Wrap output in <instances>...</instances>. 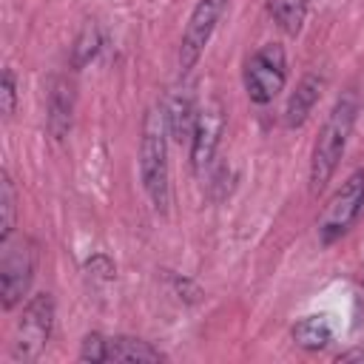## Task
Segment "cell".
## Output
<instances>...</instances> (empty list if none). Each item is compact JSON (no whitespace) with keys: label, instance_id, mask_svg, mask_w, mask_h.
Returning <instances> with one entry per match:
<instances>
[{"label":"cell","instance_id":"cell-1","mask_svg":"<svg viewBox=\"0 0 364 364\" xmlns=\"http://www.w3.org/2000/svg\"><path fill=\"white\" fill-rule=\"evenodd\" d=\"M353 122H355V100L353 97H341L330 117L324 119L321 131H318V139L313 145V156H310V193H321L324 185L330 182L344 148H347V139L353 134Z\"/></svg>","mask_w":364,"mask_h":364},{"label":"cell","instance_id":"cell-2","mask_svg":"<svg viewBox=\"0 0 364 364\" xmlns=\"http://www.w3.org/2000/svg\"><path fill=\"white\" fill-rule=\"evenodd\" d=\"M168 125H165V111H148L145 125H142V142H139V173H142V188L151 196L154 208L159 213L168 210L171 202V185H168Z\"/></svg>","mask_w":364,"mask_h":364},{"label":"cell","instance_id":"cell-3","mask_svg":"<svg viewBox=\"0 0 364 364\" xmlns=\"http://www.w3.org/2000/svg\"><path fill=\"white\" fill-rule=\"evenodd\" d=\"M34 276V247L28 239L23 236H9L3 239V250H0V296H3V307L11 310L31 284Z\"/></svg>","mask_w":364,"mask_h":364},{"label":"cell","instance_id":"cell-4","mask_svg":"<svg viewBox=\"0 0 364 364\" xmlns=\"http://www.w3.org/2000/svg\"><path fill=\"white\" fill-rule=\"evenodd\" d=\"M54 327V299L48 293H37L28 299L23 307V316L17 321V336H14V358L31 361L43 353L48 344Z\"/></svg>","mask_w":364,"mask_h":364},{"label":"cell","instance_id":"cell-5","mask_svg":"<svg viewBox=\"0 0 364 364\" xmlns=\"http://www.w3.org/2000/svg\"><path fill=\"white\" fill-rule=\"evenodd\" d=\"M284 80H287V71H284V51L270 43L264 48H259L250 60H247V68H245V88H247V97L259 105L270 102L282 88H284Z\"/></svg>","mask_w":364,"mask_h":364},{"label":"cell","instance_id":"cell-6","mask_svg":"<svg viewBox=\"0 0 364 364\" xmlns=\"http://www.w3.org/2000/svg\"><path fill=\"white\" fill-rule=\"evenodd\" d=\"M361 205H364V171H355L338 191L336 196L327 202L324 213H321V222H318V233H321V242H333L338 239L341 233H347V228L355 222V216L361 213Z\"/></svg>","mask_w":364,"mask_h":364},{"label":"cell","instance_id":"cell-7","mask_svg":"<svg viewBox=\"0 0 364 364\" xmlns=\"http://www.w3.org/2000/svg\"><path fill=\"white\" fill-rule=\"evenodd\" d=\"M219 9H222V0H199L193 6L191 17H188V26H185V34H182V43H179V68H182V74H188L199 63L208 40L213 34Z\"/></svg>","mask_w":364,"mask_h":364},{"label":"cell","instance_id":"cell-8","mask_svg":"<svg viewBox=\"0 0 364 364\" xmlns=\"http://www.w3.org/2000/svg\"><path fill=\"white\" fill-rule=\"evenodd\" d=\"M222 128H225V114H222L219 102H210L196 114V125H193V136H191V165L196 173H202L210 165L219 136H222Z\"/></svg>","mask_w":364,"mask_h":364},{"label":"cell","instance_id":"cell-9","mask_svg":"<svg viewBox=\"0 0 364 364\" xmlns=\"http://www.w3.org/2000/svg\"><path fill=\"white\" fill-rule=\"evenodd\" d=\"M71 111H74V88L65 77H57L48 91V117H46L48 131L57 142L65 139V134L71 128Z\"/></svg>","mask_w":364,"mask_h":364},{"label":"cell","instance_id":"cell-10","mask_svg":"<svg viewBox=\"0 0 364 364\" xmlns=\"http://www.w3.org/2000/svg\"><path fill=\"white\" fill-rule=\"evenodd\" d=\"M196 105H193V97L191 91L185 88H176L171 97H168V105H165V125H168V134L182 142V139H191L193 136V125H196Z\"/></svg>","mask_w":364,"mask_h":364},{"label":"cell","instance_id":"cell-11","mask_svg":"<svg viewBox=\"0 0 364 364\" xmlns=\"http://www.w3.org/2000/svg\"><path fill=\"white\" fill-rule=\"evenodd\" d=\"M321 88H324V80H321V77H316V74L301 77V82L296 85V91L290 94V100H287V105H284V125H287V128H299V125L310 117L313 105H316L318 97H321Z\"/></svg>","mask_w":364,"mask_h":364},{"label":"cell","instance_id":"cell-12","mask_svg":"<svg viewBox=\"0 0 364 364\" xmlns=\"http://www.w3.org/2000/svg\"><path fill=\"white\" fill-rule=\"evenodd\" d=\"M165 355L142 338H105V361H162Z\"/></svg>","mask_w":364,"mask_h":364},{"label":"cell","instance_id":"cell-13","mask_svg":"<svg viewBox=\"0 0 364 364\" xmlns=\"http://www.w3.org/2000/svg\"><path fill=\"white\" fill-rule=\"evenodd\" d=\"M293 341L304 350H321L333 341V324L327 316H307L293 327Z\"/></svg>","mask_w":364,"mask_h":364},{"label":"cell","instance_id":"cell-14","mask_svg":"<svg viewBox=\"0 0 364 364\" xmlns=\"http://www.w3.org/2000/svg\"><path fill=\"white\" fill-rule=\"evenodd\" d=\"M267 11H270V17L276 20V26L284 34L296 37L301 31V23H304V14H307V3L304 0H267Z\"/></svg>","mask_w":364,"mask_h":364},{"label":"cell","instance_id":"cell-15","mask_svg":"<svg viewBox=\"0 0 364 364\" xmlns=\"http://www.w3.org/2000/svg\"><path fill=\"white\" fill-rule=\"evenodd\" d=\"M14 219H17V196L9 173H0V242L14 233Z\"/></svg>","mask_w":364,"mask_h":364},{"label":"cell","instance_id":"cell-16","mask_svg":"<svg viewBox=\"0 0 364 364\" xmlns=\"http://www.w3.org/2000/svg\"><path fill=\"white\" fill-rule=\"evenodd\" d=\"M100 51V34H97V26L94 23H85L77 43H74V65L82 68L85 63L94 60V54Z\"/></svg>","mask_w":364,"mask_h":364},{"label":"cell","instance_id":"cell-17","mask_svg":"<svg viewBox=\"0 0 364 364\" xmlns=\"http://www.w3.org/2000/svg\"><path fill=\"white\" fill-rule=\"evenodd\" d=\"M14 105H17L14 74H11V68H6V71H3V85H0V111H3V117H6V119L14 114Z\"/></svg>","mask_w":364,"mask_h":364},{"label":"cell","instance_id":"cell-18","mask_svg":"<svg viewBox=\"0 0 364 364\" xmlns=\"http://www.w3.org/2000/svg\"><path fill=\"white\" fill-rule=\"evenodd\" d=\"M80 358L82 361H91V364H100L105 361V338L100 333H91L82 338V350H80Z\"/></svg>","mask_w":364,"mask_h":364},{"label":"cell","instance_id":"cell-19","mask_svg":"<svg viewBox=\"0 0 364 364\" xmlns=\"http://www.w3.org/2000/svg\"><path fill=\"white\" fill-rule=\"evenodd\" d=\"M338 361H364V347H355V350H350V353H341Z\"/></svg>","mask_w":364,"mask_h":364}]
</instances>
